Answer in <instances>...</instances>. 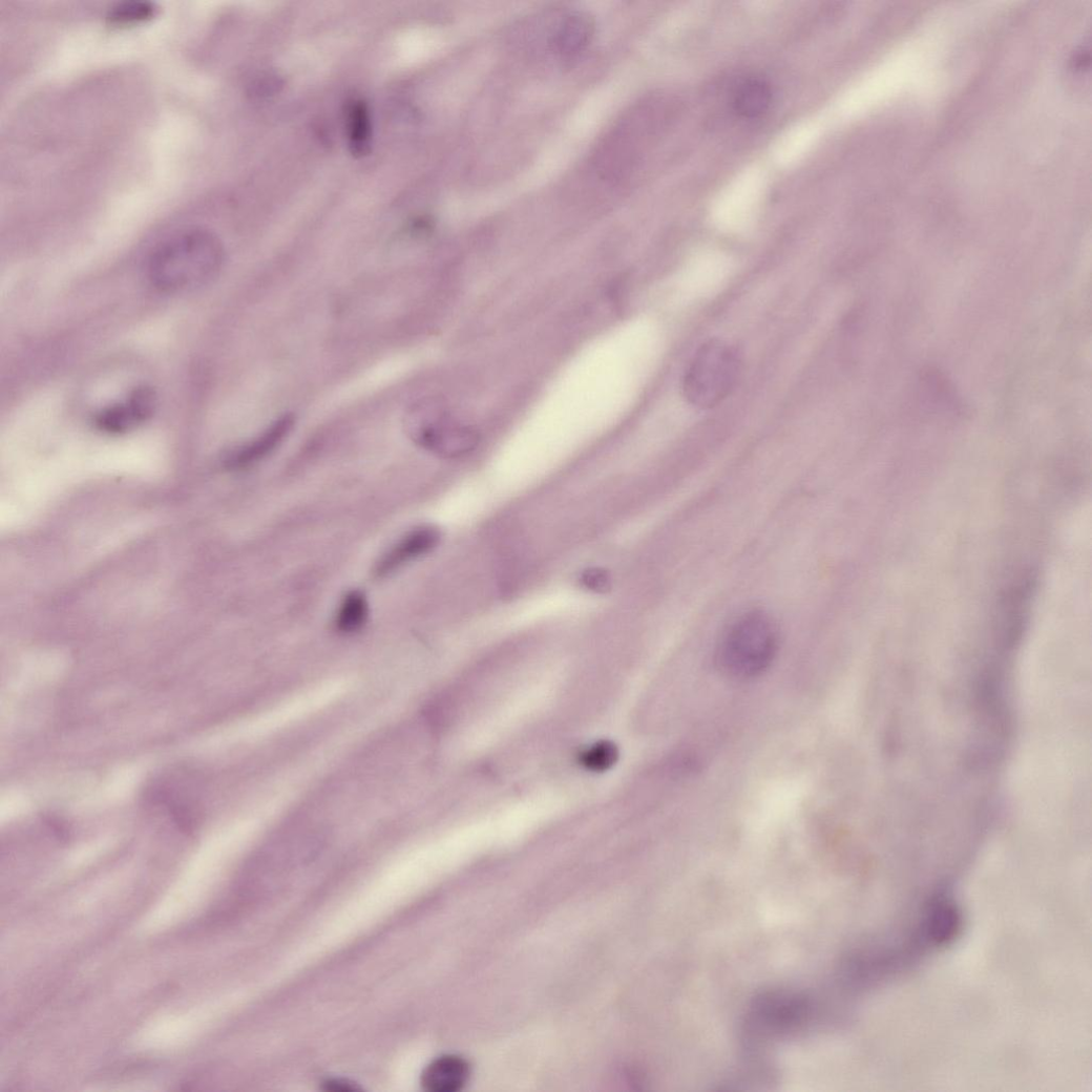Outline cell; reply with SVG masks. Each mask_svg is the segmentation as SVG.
Wrapping results in <instances>:
<instances>
[{
	"instance_id": "1",
	"label": "cell",
	"mask_w": 1092,
	"mask_h": 1092,
	"mask_svg": "<svg viewBox=\"0 0 1092 1092\" xmlns=\"http://www.w3.org/2000/svg\"><path fill=\"white\" fill-rule=\"evenodd\" d=\"M224 260V247L212 232L188 229L153 252L149 279L155 289L167 294L191 292L216 278Z\"/></svg>"
},
{
	"instance_id": "2",
	"label": "cell",
	"mask_w": 1092,
	"mask_h": 1092,
	"mask_svg": "<svg viewBox=\"0 0 1092 1092\" xmlns=\"http://www.w3.org/2000/svg\"><path fill=\"white\" fill-rule=\"evenodd\" d=\"M779 647L778 632L764 612L748 611L724 632L717 650L720 669L736 679L763 674L773 664Z\"/></svg>"
},
{
	"instance_id": "3",
	"label": "cell",
	"mask_w": 1092,
	"mask_h": 1092,
	"mask_svg": "<svg viewBox=\"0 0 1092 1092\" xmlns=\"http://www.w3.org/2000/svg\"><path fill=\"white\" fill-rule=\"evenodd\" d=\"M741 370L739 352L723 340L711 339L692 359L682 379V393L697 407H714L735 388Z\"/></svg>"
},
{
	"instance_id": "4",
	"label": "cell",
	"mask_w": 1092,
	"mask_h": 1092,
	"mask_svg": "<svg viewBox=\"0 0 1092 1092\" xmlns=\"http://www.w3.org/2000/svg\"><path fill=\"white\" fill-rule=\"evenodd\" d=\"M404 427L416 443L447 458L463 456L478 443L477 434L453 423L433 401L424 400L410 406Z\"/></svg>"
},
{
	"instance_id": "5",
	"label": "cell",
	"mask_w": 1092,
	"mask_h": 1092,
	"mask_svg": "<svg viewBox=\"0 0 1092 1092\" xmlns=\"http://www.w3.org/2000/svg\"><path fill=\"white\" fill-rule=\"evenodd\" d=\"M811 1001L799 993L776 991L758 998L746 1021L751 1038L764 1040L794 1032L807 1023Z\"/></svg>"
},
{
	"instance_id": "6",
	"label": "cell",
	"mask_w": 1092,
	"mask_h": 1092,
	"mask_svg": "<svg viewBox=\"0 0 1092 1092\" xmlns=\"http://www.w3.org/2000/svg\"><path fill=\"white\" fill-rule=\"evenodd\" d=\"M156 405L155 392L142 386L120 402L103 408L96 418V424L105 433H126L147 422L153 416Z\"/></svg>"
},
{
	"instance_id": "7",
	"label": "cell",
	"mask_w": 1092,
	"mask_h": 1092,
	"mask_svg": "<svg viewBox=\"0 0 1092 1092\" xmlns=\"http://www.w3.org/2000/svg\"><path fill=\"white\" fill-rule=\"evenodd\" d=\"M440 540L441 533L434 527H421L407 533L377 564L376 576H387L408 562L428 554Z\"/></svg>"
},
{
	"instance_id": "8",
	"label": "cell",
	"mask_w": 1092,
	"mask_h": 1092,
	"mask_svg": "<svg viewBox=\"0 0 1092 1092\" xmlns=\"http://www.w3.org/2000/svg\"><path fill=\"white\" fill-rule=\"evenodd\" d=\"M295 422L293 415H285L273 422L257 439L234 450L227 459V465L230 468H243L264 459L284 442Z\"/></svg>"
},
{
	"instance_id": "9",
	"label": "cell",
	"mask_w": 1092,
	"mask_h": 1092,
	"mask_svg": "<svg viewBox=\"0 0 1092 1092\" xmlns=\"http://www.w3.org/2000/svg\"><path fill=\"white\" fill-rule=\"evenodd\" d=\"M470 1068L462 1057L445 1055L426 1067L422 1086L429 1092H457L468 1082Z\"/></svg>"
},
{
	"instance_id": "10",
	"label": "cell",
	"mask_w": 1092,
	"mask_h": 1092,
	"mask_svg": "<svg viewBox=\"0 0 1092 1092\" xmlns=\"http://www.w3.org/2000/svg\"><path fill=\"white\" fill-rule=\"evenodd\" d=\"M773 103L772 87L763 80L749 79L733 94V109L744 119H756L766 113Z\"/></svg>"
},
{
	"instance_id": "11",
	"label": "cell",
	"mask_w": 1092,
	"mask_h": 1092,
	"mask_svg": "<svg viewBox=\"0 0 1092 1092\" xmlns=\"http://www.w3.org/2000/svg\"><path fill=\"white\" fill-rule=\"evenodd\" d=\"M369 603L361 591L350 592L341 602L336 614L335 626L340 633L360 631L369 620Z\"/></svg>"
},
{
	"instance_id": "12",
	"label": "cell",
	"mask_w": 1092,
	"mask_h": 1092,
	"mask_svg": "<svg viewBox=\"0 0 1092 1092\" xmlns=\"http://www.w3.org/2000/svg\"><path fill=\"white\" fill-rule=\"evenodd\" d=\"M592 34L593 23L589 17L575 15L563 24L554 42L560 52L570 56L580 52L589 43Z\"/></svg>"
},
{
	"instance_id": "13",
	"label": "cell",
	"mask_w": 1092,
	"mask_h": 1092,
	"mask_svg": "<svg viewBox=\"0 0 1092 1092\" xmlns=\"http://www.w3.org/2000/svg\"><path fill=\"white\" fill-rule=\"evenodd\" d=\"M349 128L351 147L356 154L366 153L370 143L371 122L369 110L361 101H356L350 108Z\"/></svg>"
},
{
	"instance_id": "14",
	"label": "cell",
	"mask_w": 1092,
	"mask_h": 1092,
	"mask_svg": "<svg viewBox=\"0 0 1092 1092\" xmlns=\"http://www.w3.org/2000/svg\"><path fill=\"white\" fill-rule=\"evenodd\" d=\"M154 13L153 5L149 3H126L114 8L110 18L118 24H129L151 19Z\"/></svg>"
},
{
	"instance_id": "15",
	"label": "cell",
	"mask_w": 1092,
	"mask_h": 1092,
	"mask_svg": "<svg viewBox=\"0 0 1092 1092\" xmlns=\"http://www.w3.org/2000/svg\"><path fill=\"white\" fill-rule=\"evenodd\" d=\"M581 584L596 593H606L611 588L610 575L601 569H589L581 575Z\"/></svg>"
},
{
	"instance_id": "16",
	"label": "cell",
	"mask_w": 1092,
	"mask_h": 1092,
	"mask_svg": "<svg viewBox=\"0 0 1092 1092\" xmlns=\"http://www.w3.org/2000/svg\"><path fill=\"white\" fill-rule=\"evenodd\" d=\"M1089 49L1082 44L1070 59L1069 71L1073 79H1083L1085 71L1089 70Z\"/></svg>"
},
{
	"instance_id": "17",
	"label": "cell",
	"mask_w": 1092,
	"mask_h": 1092,
	"mask_svg": "<svg viewBox=\"0 0 1092 1092\" xmlns=\"http://www.w3.org/2000/svg\"><path fill=\"white\" fill-rule=\"evenodd\" d=\"M614 754L611 747L606 744L594 747L586 755V764L589 766L600 769L610 764L613 760Z\"/></svg>"
},
{
	"instance_id": "18",
	"label": "cell",
	"mask_w": 1092,
	"mask_h": 1092,
	"mask_svg": "<svg viewBox=\"0 0 1092 1092\" xmlns=\"http://www.w3.org/2000/svg\"><path fill=\"white\" fill-rule=\"evenodd\" d=\"M359 1088L357 1086H355L353 1084H349V1083L343 1082V1080H328L324 1084V1090H327V1091L330 1090V1091H334V1092L335 1091L345 1092V1091H356Z\"/></svg>"
}]
</instances>
